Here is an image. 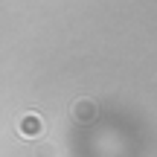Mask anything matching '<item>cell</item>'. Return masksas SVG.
Returning <instances> with one entry per match:
<instances>
[{"mask_svg":"<svg viewBox=\"0 0 157 157\" xmlns=\"http://www.w3.org/2000/svg\"><path fill=\"white\" fill-rule=\"evenodd\" d=\"M44 131H47L44 119H41L38 113H32V111L17 119V134L26 137V140H38V137H44Z\"/></svg>","mask_w":157,"mask_h":157,"instance_id":"6da1fadb","label":"cell"},{"mask_svg":"<svg viewBox=\"0 0 157 157\" xmlns=\"http://www.w3.org/2000/svg\"><path fill=\"white\" fill-rule=\"evenodd\" d=\"M70 113H73L76 122H93L96 113H99V108H96L93 99H76L73 105H70Z\"/></svg>","mask_w":157,"mask_h":157,"instance_id":"7a4b0ae2","label":"cell"},{"mask_svg":"<svg viewBox=\"0 0 157 157\" xmlns=\"http://www.w3.org/2000/svg\"><path fill=\"white\" fill-rule=\"evenodd\" d=\"M35 157H56V146H50V143H41V148L35 151Z\"/></svg>","mask_w":157,"mask_h":157,"instance_id":"3957f363","label":"cell"}]
</instances>
